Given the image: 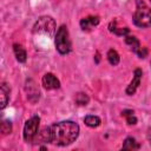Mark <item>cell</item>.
<instances>
[{"label":"cell","instance_id":"6da1fadb","mask_svg":"<svg viewBox=\"0 0 151 151\" xmlns=\"http://www.w3.org/2000/svg\"><path fill=\"white\" fill-rule=\"evenodd\" d=\"M50 143L58 146H67L79 136V125L71 120H64L48 126Z\"/></svg>","mask_w":151,"mask_h":151},{"label":"cell","instance_id":"7a4b0ae2","mask_svg":"<svg viewBox=\"0 0 151 151\" xmlns=\"http://www.w3.org/2000/svg\"><path fill=\"white\" fill-rule=\"evenodd\" d=\"M133 22L138 27L151 26V8L142 0H137V8L133 13Z\"/></svg>","mask_w":151,"mask_h":151},{"label":"cell","instance_id":"3957f363","mask_svg":"<svg viewBox=\"0 0 151 151\" xmlns=\"http://www.w3.org/2000/svg\"><path fill=\"white\" fill-rule=\"evenodd\" d=\"M55 28H57V25H55L54 19L52 17L44 15V17H40L35 21L33 26V33L52 37L53 33L55 32Z\"/></svg>","mask_w":151,"mask_h":151},{"label":"cell","instance_id":"277c9868","mask_svg":"<svg viewBox=\"0 0 151 151\" xmlns=\"http://www.w3.org/2000/svg\"><path fill=\"white\" fill-rule=\"evenodd\" d=\"M55 48L60 54H67L71 51V39H70V34H68V29L65 25H61L57 33H55Z\"/></svg>","mask_w":151,"mask_h":151},{"label":"cell","instance_id":"5b68a950","mask_svg":"<svg viewBox=\"0 0 151 151\" xmlns=\"http://www.w3.org/2000/svg\"><path fill=\"white\" fill-rule=\"evenodd\" d=\"M39 123H40V118L38 116H33L31 117L24 126V139L27 143H31L34 140L37 133H38V127H39Z\"/></svg>","mask_w":151,"mask_h":151},{"label":"cell","instance_id":"8992f818","mask_svg":"<svg viewBox=\"0 0 151 151\" xmlns=\"http://www.w3.org/2000/svg\"><path fill=\"white\" fill-rule=\"evenodd\" d=\"M41 83H42V85L46 90H55V88H59V86H60L59 79L53 73L44 74V77L41 79Z\"/></svg>","mask_w":151,"mask_h":151},{"label":"cell","instance_id":"52a82bcc","mask_svg":"<svg viewBox=\"0 0 151 151\" xmlns=\"http://www.w3.org/2000/svg\"><path fill=\"white\" fill-rule=\"evenodd\" d=\"M140 78H142V70L140 68H136L134 72H133V79L131 80V83L126 87V94H129V96L134 94V92L137 91L138 86L140 85Z\"/></svg>","mask_w":151,"mask_h":151},{"label":"cell","instance_id":"ba28073f","mask_svg":"<svg viewBox=\"0 0 151 151\" xmlns=\"http://www.w3.org/2000/svg\"><path fill=\"white\" fill-rule=\"evenodd\" d=\"M26 92H27V98L31 103H35L39 99V90L33 80H28L26 83Z\"/></svg>","mask_w":151,"mask_h":151},{"label":"cell","instance_id":"9c48e42d","mask_svg":"<svg viewBox=\"0 0 151 151\" xmlns=\"http://www.w3.org/2000/svg\"><path fill=\"white\" fill-rule=\"evenodd\" d=\"M98 24H99V18L98 17H93V15H90L87 18H83L80 20V27L84 31H88L92 27L97 26Z\"/></svg>","mask_w":151,"mask_h":151},{"label":"cell","instance_id":"30bf717a","mask_svg":"<svg viewBox=\"0 0 151 151\" xmlns=\"http://www.w3.org/2000/svg\"><path fill=\"white\" fill-rule=\"evenodd\" d=\"M9 91L11 88L7 86L6 83H2L0 86V109H5L7 103H8V98H9Z\"/></svg>","mask_w":151,"mask_h":151},{"label":"cell","instance_id":"8fae6325","mask_svg":"<svg viewBox=\"0 0 151 151\" xmlns=\"http://www.w3.org/2000/svg\"><path fill=\"white\" fill-rule=\"evenodd\" d=\"M13 51H14V54H15V58L19 63H25L26 61V58H27V53L25 51V48L20 45V44H14L13 45Z\"/></svg>","mask_w":151,"mask_h":151},{"label":"cell","instance_id":"7c38bea8","mask_svg":"<svg viewBox=\"0 0 151 151\" xmlns=\"http://www.w3.org/2000/svg\"><path fill=\"white\" fill-rule=\"evenodd\" d=\"M139 146H140V145L136 142L134 138H132V137H127V138L124 140V144H123L122 149H123V150H138Z\"/></svg>","mask_w":151,"mask_h":151},{"label":"cell","instance_id":"4fadbf2b","mask_svg":"<svg viewBox=\"0 0 151 151\" xmlns=\"http://www.w3.org/2000/svg\"><path fill=\"white\" fill-rule=\"evenodd\" d=\"M125 42H126V45H129L130 47H131V50L136 53L137 51H138V48L140 47V44H139V40L136 38V37H133V35H126L125 37Z\"/></svg>","mask_w":151,"mask_h":151},{"label":"cell","instance_id":"5bb4252c","mask_svg":"<svg viewBox=\"0 0 151 151\" xmlns=\"http://www.w3.org/2000/svg\"><path fill=\"white\" fill-rule=\"evenodd\" d=\"M84 123H85L87 126H90V127H97V126L100 125L101 119H100L98 116H92V114H90V116H86V117L84 118Z\"/></svg>","mask_w":151,"mask_h":151},{"label":"cell","instance_id":"9a60e30c","mask_svg":"<svg viewBox=\"0 0 151 151\" xmlns=\"http://www.w3.org/2000/svg\"><path fill=\"white\" fill-rule=\"evenodd\" d=\"M107 60H109V63H110L111 65H113V66L118 65V64H119V60H120L118 52H117L116 50H113V48H110L109 52H107Z\"/></svg>","mask_w":151,"mask_h":151},{"label":"cell","instance_id":"2e32d148","mask_svg":"<svg viewBox=\"0 0 151 151\" xmlns=\"http://www.w3.org/2000/svg\"><path fill=\"white\" fill-rule=\"evenodd\" d=\"M114 24H116V20H114V21H112V22L110 24V26H109V29H110V32L114 33L116 35H126V34L130 32V29H129L127 27H124V28L114 27Z\"/></svg>","mask_w":151,"mask_h":151},{"label":"cell","instance_id":"e0dca14e","mask_svg":"<svg viewBox=\"0 0 151 151\" xmlns=\"http://www.w3.org/2000/svg\"><path fill=\"white\" fill-rule=\"evenodd\" d=\"M122 116L126 117V123H127L129 125H134V124L137 123V118L134 117L132 110H124V111L122 112Z\"/></svg>","mask_w":151,"mask_h":151},{"label":"cell","instance_id":"ac0fdd59","mask_svg":"<svg viewBox=\"0 0 151 151\" xmlns=\"http://www.w3.org/2000/svg\"><path fill=\"white\" fill-rule=\"evenodd\" d=\"M88 101H90V98H88V96H87L86 93L79 92V93L76 96V103H77L78 105H80V106H83V105H87Z\"/></svg>","mask_w":151,"mask_h":151},{"label":"cell","instance_id":"d6986e66","mask_svg":"<svg viewBox=\"0 0 151 151\" xmlns=\"http://www.w3.org/2000/svg\"><path fill=\"white\" fill-rule=\"evenodd\" d=\"M0 131L2 134H8L12 132V124L9 120H2L0 124Z\"/></svg>","mask_w":151,"mask_h":151},{"label":"cell","instance_id":"ffe728a7","mask_svg":"<svg viewBox=\"0 0 151 151\" xmlns=\"http://www.w3.org/2000/svg\"><path fill=\"white\" fill-rule=\"evenodd\" d=\"M136 54H137L139 58H145V57L147 55V48H146V47H142V46H140V47L138 48V51L136 52Z\"/></svg>","mask_w":151,"mask_h":151},{"label":"cell","instance_id":"44dd1931","mask_svg":"<svg viewBox=\"0 0 151 151\" xmlns=\"http://www.w3.org/2000/svg\"><path fill=\"white\" fill-rule=\"evenodd\" d=\"M99 61V54L97 53V55H96V63H98Z\"/></svg>","mask_w":151,"mask_h":151},{"label":"cell","instance_id":"7402d4cb","mask_svg":"<svg viewBox=\"0 0 151 151\" xmlns=\"http://www.w3.org/2000/svg\"><path fill=\"white\" fill-rule=\"evenodd\" d=\"M39 149H40V150H46V146H40Z\"/></svg>","mask_w":151,"mask_h":151}]
</instances>
